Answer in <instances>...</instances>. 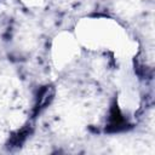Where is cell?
I'll use <instances>...</instances> for the list:
<instances>
[{"label":"cell","mask_w":155,"mask_h":155,"mask_svg":"<svg viewBox=\"0 0 155 155\" xmlns=\"http://www.w3.org/2000/svg\"><path fill=\"white\" fill-rule=\"evenodd\" d=\"M126 124H127V121L121 115L119 108L116 105H114L110 111V116H109V127L113 128L114 131H120V130L125 128Z\"/></svg>","instance_id":"obj_1"}]
</instances>
